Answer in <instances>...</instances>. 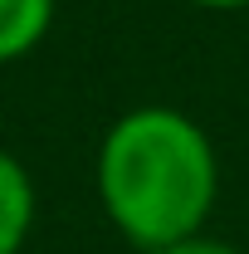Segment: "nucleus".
Segmentation results:
<instances>
[{"label": "nucleus", "instance_id": "nucleus-1", "mask_svg": "<svg viewBox=\"0 0 249 254\" xmlns=\"http://www.w3.org/2000/svg\"><path fill=\"white\" fill-rule=\"evenodd\" d=\"M93 190L108 225L137 254L205 230L220 195L210 132L171 103L118 113L93 157Z\"/></svg>", "mask_w": 249, "mask_h": 254}, {"label": "nucleus", "instance_id": "nucleus-2", "mask_svg": "<svg viewBox=\"0 0 249 254\" xmlns=\"http://www.w3.org/2000/svg\"><path fill=\"white\" fill-rule=\"evenodd\" d=\"M39 215V190H34L30 166L0 147V254H20Z\"/></svg>", "mask_w": 249, "mask_h": 254}, {"label": "nucleus", "instance_id": "nucleus-3", "mask_svg": "<svg viewBox=\"0 0 249 254\" xmlns=\"http://www.w3.org/2000/svg\"><path fill=\"white\" fill-rule=\"evenodd\" d=\"M59 0H0V64H15L44 44Z\"/></svg>", "mask_w": 249, "mask_h": 254}, {"label": "nucleus", "instance_id": "nucleus-4", "mask_svg": "<svg viewBox=\"0 0 249 254\" xmlns=\"http://www.w3.org/2000/svg\"><path fill=\"white\" fill-rule=\"evenodd\" d=\"M147 254H245V250H235L230 240H220V235H210V230H195V235H186V240L156 245V250H147Z\"/></svg>", "mask_w": 249, "mask_h": 254}, {"label": "nucleus", "instance_id": "nucleus-5", "mask_svg": "<svg viewBox=\"0 0 249 254\" xmlns=\"http://www.w3.org/2000/svg\"><path fill=\"white\" fill-rule=\"evenodd\" d=\"M195 10H215V15H235V10H249V0H190Z\"/></svg>", "mask_w": 249, "mask_h": 254}]
</instances>
